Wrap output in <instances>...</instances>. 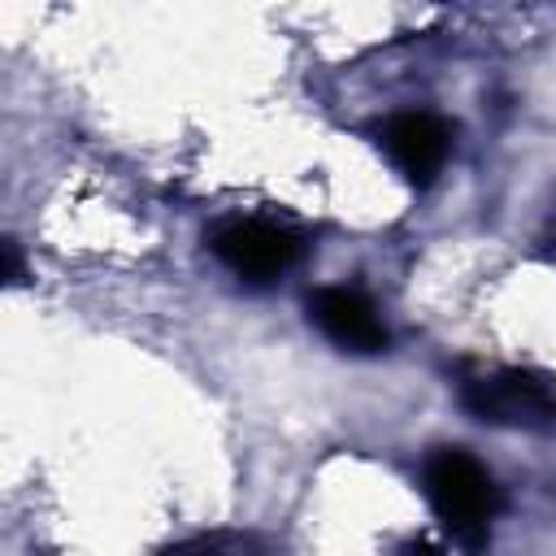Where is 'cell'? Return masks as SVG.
<instances>
[{
	"mask_svg": "<svg viewBox=\"0 0 556 556\" xmlns=\"http://www.w3.org/2000/svg\"><path fill=\"white\" fill-rule=\"evenodd\" d=\"M421 486L452 543L478 556L491 543V521L500 513V486L486 465L465 447H434L421 465Z\"/></svg>",
	"mask_w": 556,
	"mask_h": 556,
	"instance_id": "6da1fadb",
	"label": "cell"
},
{
	"mask_svg": "<svg viewBox=\"0 0 556 556\" xmlns=\"http://www.w3.org/2000/svg\"><path fill=\"white\" fill-rule=\"evenodd\" d=\"M0 252H4V282H9V287H17V282H22V256H17V239H4V243H0Z\"/></svg>",
	"mask_w": 556,
	"mask_h": 556,
	"instance_id": "52a82bcc",
	"label": "cell"
},
{
	"mask_svg": "<svg viewBox=\"0 0 556 556\" xmlns=\"http://www.w3.org/2000/svg\"><path fill=\"white\" fill-rule=\"evenodd\" d=\"M161 556H261V552L252 547V539H239V534H200Z\"/></svg>",
	"mask_w": 556,
	"mask_h": 556,
	"instance_id": "8992f818",
	"label": "cell"
},
{
	"mask_svg": "<svg viewBox=\"0 0 556 556\" xmlns=\"http://www.w3.org/2000/svg\"><path fill=\"white\" fill-rule=\"evenodd\" d=\"M460 408L473 421L508 430L556 426V382L534 369H491L460 382Z\"/></svg>",
	"mask_w": 556,
	"mask_h": 556,
	"instance_id": "7a4b0ae2",
	"label": "cell"
},
{
	"mask_svg": "<svg viewBox=\"0 0 556 556\" xmlns=\"http://www.w3.org/2000/svg\"><path fill=\"white\" fill-rule=\"evenodd\" d=\"M208 248L213 256L239 278V282H252V287H265V282H278L295 261H300V235L278 226V222H265V217H230L222 222L213 235H208Z\"/></svg>",
	"mask_w": 556,
	"mask_h": 556,
	"instance_id": "3957f363",
	"label": "cell"
},
{
	"mask_svg": "<svg viewBox=\"0 0 556 556\" xmlns=\"http://www.w3.org/2000/svg\"><path fill=\"white\" fill-rule=\"evenodd\" d=\"M395 556H439V552H434L426 539H408V543L395 547Z\"/></svg>",
	"mask_w": 556,
	"mask_h": 556,
	"instance_id": "ba28073f",
	"label": "cell"
},
{
	"mask_svg": "<svg viewBox=\"0 0 556 556\" xmlns=\"http://www.w3.org/2000/svg\"><path fill=\"white\" fill-rule=\"evenodd\" d=\"M308 321L339 348L352 356H378L387 352L391 334L374 308V300L356 287H321L308 295Z\"/></svg>",
	"mask_w": 556,
	"mask_h": 556,
	"instance_id": "5b68a950",
	"label": "cell"
},
{
	"mask_svg": "<svg viewBox=\"0 0 556 556\" xmlns=\"http://www.w3.org/2000/svg\"><path fill=\"white\" fill-rule=\"evenodd\" d=\"M374 139H378L382 156L395 165V174L413 187L434 182V174L443 169V161L452 152V126L439 113H421V109L382 117Z\"/></svg>",
	"mask_w": 556,
	"mask_h": 556,
	"instance_id": "277c9868",
	"label": "cell"
}]
</instances>
